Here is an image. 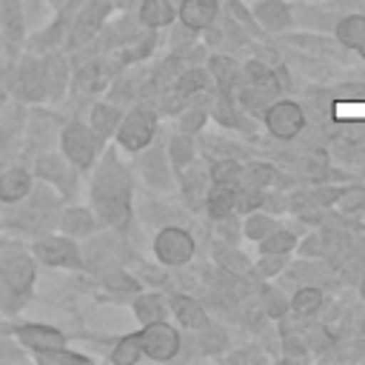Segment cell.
Instances as JSON below:
<instances>
[{
    "label": "cell",
    "mask_w": 365,
    "mask_h": 365,
    "mask_svg": "<svg viewBox=\"0 0 365 365\" xmlns=\"http://www.w3.org/2000/svg\"><path fill=\"white\" fill-rule=\"evenodd\" d=\"M145 177H148L154 185L165 182V168H163V154H160V151H151V154H148V160H145Z\"/></svg>",
    "instance_id": "39"
},
{
    "label": "cell",
    "mask_w": 365,
    "mask_h": 365,
    "mask_svg": "<svg viewBox=\"0 0 365 365\" xmlns=\"http://www.w3.org/2000/svg\"><path fill=\"white\" fill-rule=\"evenodd\" d=\"M103 83H106V74H103V66H100V63H88V66H83V68L77 71V77H74V88L83 91V94L97 91Z\"/></svg>",
    "instance_id": "23"
},
{
    "label": "cell",
    "mask_w": 365,
    "mask_h": 365,
    "mask_svg": "<svg viewBox=\"0 0 365 365\" xmlns=\"http://www.w3.org/2000/svg\"><path fill=\"white\" fill-rule=\"evenodd\" d=\"M154 137V117L151 111H131L125 117V123L120 125V143L131 151L145 148L148 140Z\"/></svg>",
    "instance_id": "7"
},
{
    "label": "cell",
    "mask_w": 365,
    "mask_h": 365,
    "mask_svg": "<svg viewBox=\"0 0 365 365\" xmlns=\"http://www.w3.org/2000/svg\"><path fill=\"white\" fill-rule=\"evenodd\" d=\"M282 351H285V359H308V342L302 336H285Z\"/></svg>",
    "instance_id": "40"
},
{
    "label": "cell",
    "mask_w": 365,
    "mask_h": 365,
    "mask_svg": "<svg viewBox=\"0 0 365 365\" xmlns=\"http://www.w3.org/2000/svg\"><path fill=\"white\" fill-rule=\"evenodd\" d=\"M17 336H20V342H26V345H31V348H60L63 345V334L60 331H54V328H46V325H23L20 331H17Z\"/></svg>",
    "instance_id": "15"
},
{
    "label": "cell",
    "mask_w": 365,
    "mask_h": 365,
    "mask_svg": "<svg viewBox=\"0 0 365 365\" xmlns=\"http://www.w3.org/2000/svg\"><path fill=\"white\" fill-rule=\"evenodd\" d=\"M40 362H60V365H68V362H86V356L80 354H71V351H60V348H43L37 354Z\"/></svg>",
    "instance_id": "37"
},
{
    "label": "cell",
    "mask_w": 365,
    "mask_h": 365,
    "mask_svg": "<svg viewBox=\"0 0 365 365\" xmlns=\"http://www.w3.org/2000/svg\"><path fill=\"white\" fill-rule=\"evenodd\" d=\"M34 279V265L23 254H11L0 259V305L6 311H14L23 302L26 288Z\"/></svg>",
    "instance_id": "2"
},
{
    "label": "cell",
    "mask_w": 365,
    "mask_h": 365,
    "mask_svg": "<svg viewBox=\"0 0 365 365\" xmlns=\"http://www.w3.org/2000/svg\"><path fill=\"white\" fill-rule=\"evenodd\" d=\"M63 151L71 163L77 165H88L94 160V137L86 125L80 123H71L66 131H63Z\"/></svg>",
    "instance_id": "8"
},
{
    "label": "cell",
    "mask_w": 365,
    "mask_h": 365,
    "mask_svg": "<svg viewBox=\"0 0 365 365\" xmlns=\"http://www.w3.org/2000/svg\"><path fill=\"white\" fill-rule=\"evenodd\" d=\"M285 257L288 254H262V259L254 265V274L257 277H274L285 268Z\"/></svg>",
    "instance_id": "33"
},
{
    "label": "cell",
    "mask_w": 365,
    "mask_h": 365,
    "mask_svg": "<svg viewBox=\"0 0 365 365\" xmlns=\"http://www.w3.org/2000/svg\"><path fill=\"white\" fill-rule=\"evenodd\" d=\"M262 120H265L268 134L277 137V140H294L308 125L305 108L299 103H294V100H277V103H271L262 111Z\"/></svg>",
    "instance_id": "3"
},
{
    "label": "cell",
    "mask_w": 365,
    "mask_h": 365,
    "mask_svg": "<svg viewBox=\"0 0 365 365\" xmlns=\"http://www.w3.org/2000/svg\"><path fill=\"white\" fill-rule=\"evenodd\" d=\"M171 160L180 168L191 163V143H188V137H174V143H171Z\"/></svg>",
    "instance_id": "41"
},
{
    "label": "cell",
    "mask_w": 365,
    "mask_h": 365,
    "mask_svg": "<svg viewBox=\"0 0 365 365\" xmlns=\"http://www.w3.org/2000/svg\"><path fill=\"white\" fill-rule=\"evenodd\" d=\"M117 120H120V114H117V108H111V106H97V108L91 111V125H94L97 134H111L114 125H117Z\"/></svg>",
    "instance_id": "29"
},
{
    "label": "cell",
    "mask_w": 365,
    "mask_h": 365,
    "mask_svg": "<svg viewBox=\"0 0 365 365\" xmlns=\"http://www.w3.org/2000/svg\"><path fill=\"white\" fill-rule=\"evenodd\" d=\"M274 177H277V171H274V165H268V163H254V165H248L245 171L240 168V182H242V188H257V191H262L265 185L274 182Z\"/></svg>",
    "instance_id": "20"
},
{
    "label": "cell",
    "mask_w": 365,
    "mask_h": 365,
    "mask_svg": "<svg viewBox=\"0 0 365 365\" xmlns=\"http://www.w3.org/2000/svg\"><path fill=\"white\" fill-rule=\"evenodd\" d=\"M202 123H205V114H202V111H188V114L182 117V128H188V131L200 128Z\"/></svg>",
    "instance_id": "44"
},
{
    "label": "cell",
    "mask_w": 365,
    "mask_h": 365,
    "mask_svg": "<svg viewBox=\"0 0 365 365\" xmlns=\"http://www.w3.org/2000/svg\"><path fill=\"white\" fill-rule=\"evenodd\" d=\"M29 174L23 168H11L6 174H0V200L3 202H17L29 194Z\"/></svg>",
    "instance_id": "16"
},
{
    "label": "cell",
    "mask_w": 365,
    "mask_h": 365,
    "mask_svg": "<svg viewBox=\"0 0 365 365\" xmlns=\"http://www.w3.org/2000/svg\"><path fill=\"white\" fill-rule=\"evenodd\" d=\"M17 91L26 100H40L46 94V77H43V68L34 60H23L20 74H17Z\"/></svg>",
    "instance_id": "12"
},
{
    "label": "cell",
    "mask_w": 365,
    "mask_h": 365,
    "mask_svg": "<svg viewBox=\"0 0 365 365\" xmlns=\"http://www.w3.org/2000/svg\"><path fill=\"white\" fill-rule=\"evenodd\" d=\"M288 302H291V311L297 317H314L325 305V291L319 285H299Z\"/></svg>",
    "instance_id": "13"
},
{
    "label": "cell",
    "mask_w": 365,
    "mask_h": 365,
    "mask_svg": "<svg viewBox=\"0 0 365 365\" xmlns=\"http://www.w3.org/2000/svg\"><path fill=\"white\" fill-rule=\"evenodd\" d=\"M299 254L302 257H322L325 254V234L322 231H314L311 237H305L299 242Z\"/></svg>",
    "instance_id": "38"
},
{
    "label": "cell",
    "mask_w": 365,
    "mask_h": 365,
    "mask_svg": "<svg viewBox=\"0 0 365 365\" xmlns=\"http://www.w3.org/2000/svg\"><path fill=\"white\" fill-rule=\"evenodd\" d=\"M336 208L345 214V217H365V182H351L342 188V197L336 202Z\"/></svg>",
    "instance_id": "17"
},
{
    "label": "cell",
    "mask_w": 365,
    "mask_h": 365,
    "mask_svg": "<svg viewBox=\"0 0 365 365\" xmlns=\"http://www.w3.org/2000/svg\"><path fill=\"white\" fill-rule=\"evenodd\" d=\"M294 245H297V237L291 231L274 228L265 240H259V254H288L294 251Z\"/></svg>",
    "instance_id": "22"
},
{
    "label": "cell",
    "mask_w": 365,
    "mask_h": 365,
    "mask_svg": "<svg viewBox=\"0 0 365 365\" xmlns=\"http://www.w3.org/2000/svg\"><path fill=\"white\" fill-rule=\"evenodd\" d=\"M211 180L220 182V185H237L240 182V165L231 163V160H220L211 171Z\"/></svg>",
    "instance_id": "32"
},
{
    "label": "cell",
    "mask_w": 365,
    "mask_h": 365,
    "mask_svg": "<svg viewBox=\"0 0 365 365\" xmlns=\"http://www.w3.org/2000/svg\"><path fill=\"white\" fill-rule=\"evenodd\" d=\"M91 197H94L97 211L108 222H114V225L125 222V217H128V177L114 160H108L100 168L94 185H91Z\"/></svg>",
    "instance_id": "1"
},
{
    "label": "cell",
    "mask_w": 365,
    "mask_h": 365,
    "mask_svg": "<svg viewBox=\"0 0 365 365\" xmlns=\"http://www.w3.org/2000/svg\"><path fill=\"white\" fill-rule=\"evenodd\" d=\"M0 26L11 43L23 37V11L17 0H0Z\"/></svg>",
    "instance_id": "18"
},
{
    "label": "cell",
    "mask_w": 365,
    "mask_h": 365,
    "mask_svg": "<svg viewBox=\"0 0 365 365\" xmlns=\"http://www.w3.org/2000/svg\"><path fill=\"white\" fill-rule=\"evenodd\" d=\"M202 86H205V74H202L200 68H194V71H185V74L177 80V94H180V97H188V94L200 91Z\"/></svg>",
    "instance_id": "34"
},
{
    "label": "cell",
    "mask_w": 365,
    "mask_h": 365,
    "mask_svg": "<svg viewBox=\"0 0 365 365\" xmlns=\"http://www.w3.org/2000/svg\"><path fill=\"white\" fill-rule=\"evenodd\" d=\"M334 37L351 54H356L359 60H365V14H359V11L339 14L336 23H334Z\"/></svg>",
    "instance_id": "6"
},
{
    "label": "cell",
    "mask_w": 365,
    "mask_h": 365,
    "mask_svg": "<svg viewBox=\"0 0 365 365\" xmlns=\"http://www.w3.org/2000/svg\"><path fill=\"white\" fill-rule=\"evenodd\" d=\"M259 205H265V197H262V191H257V188H240L237 191V208L240 211H257Z\"/></svg>",
    "instance_id": "36"
},
{
    "label": "cell",
    "mask_w": 365,
    "mask_h": 365,
    "mask_svg": "<svg viewBox=\"0 0 365 365\" xmlns=\"http://www.w3.org/2000/svg\"><path fill=\"white\" fill-rule=\"evenodd\" d=\"M336 11H359V14H365V0H334L331 3Z\"/></svg>",
    "instance_id": "43"
},
{
    "label": "cell",
    "mask_w": 365,
    "mask_h": 365,
    "mask_svg": "<svg viewBox=\"0 0 365 365\" xmlns=\"http://www.w3.org/2000/svg\"><path fill=\"white\" fill-rule=\"evenodd\" d=\"M108 9H111V6H108L106 0H97V3L86 6V11L77 17V26H74V34H71V43H74L77 48L94 37V31H97V29H100V23L106 20Z\"/></svg>",
    "instance_id": "10"
},
{
    "label": "cell",
    "mask_w": 365,
    "mask_h": 365,
    "mask_svg": "<svg viewBox=\"0 0 365 365\" xmlns=\"http://www.w3.org/2000/svg\"><path fill=\"white\" fill-rule=\"evenodd\" d=\"M274 228H279L274 217L251 211V214H248V220H245V228H242V231H245V237H248V240H257V242H259V240H265Z\"/></svg>",
    "instance_id": "25"
},
{
    "label": "cell",
    "mask_w": 365,
    "mask_h": 365,
    "mask_svg": "<svg viewBox=\"0 0 365 365\" xmlns=\"http://www.w3.org/2000/svg\"><path fill=\"white\" fill-rule=\"evenodd\" d=\"M334 100L336 103H351V100L365 103V83H342V86H336L334 88Z\"/></svg>",
    "instance_id": "35"
},
{
    "label": "cell",
    "mask_w": 365,
    "mask_h": 365,
    "mask_svg": "<svg viewBox=\"0 0 365 365\" xmlns=\"http://www.w3.org/2000/svg\"><path fill=\"white\" fill-rule=\"evenodd\" d=\"M94 228V220L86 208H68L66 217H63V231L68 234H88Z\"/></svg>",
    "instance_id": "27"
},
{
    "label": "cell",
    "mask_w": 365,
    "mask_h": 365,
    "mask_svg": "<svg viewBox=\"0 0 365 365\" xmlns=\"http://www.w3.org/2000/svg\"><path fill=\"white\" fill-rule=\"evenodd\" d=\"M211 74L222 83V86H228L231 80H237V74H240V68H237V63L231 60V57H211Z\"/></svg>",
    "instance_id": "31"
},
{
    "label": "cell",
    "mask_w": 365,
    "mask_h": 365,
    "mask_svg": "<svg viewBox=\"0 0 365 365\" xmlns=\"http://www.w3.org/2000/svg\"><path fill=\"white\" fill-rule=\"evenodd\" d=\"M254 17H257L259 26L268 29V31H285V29L294 23L291 6H288L285 0H259V3L254 6Z\"/></svg>",
    "instance_id": "9"
},
{
    "label": "cell",
    "mask_w": 365,
    "mask_h": 365,
    "mask_svg": "<svg viewBox=\"0 0 365 365\" xmlns=\"http://www.w3.org/2000/svg\"><path fill=\"white\" fill-rule=\"evenodd\" d=\"M234 208H237L234 185H220V182H214V188H211V194H208V211H211V217H228Z\"/></svg>",
    "instance_id": "19"
},
{
    "label": "cell",
    "mask_w": 365,
    "mask_h": 365,
    "mask_svg": "<svg viewBox=\"0 0 365 365\" xmlns=\"http://www.w3.org/2000/svg\"><path fill=\"white\" fill-rule=\"evenodd\" d=\"M154 251L165 265H180L188 262L194 254V240L182 228H165L154 240Z\"/></svg>",
    "instance_id": "5"
},
{
    "label": "cell",
    "mask_w": 365,
    "mask_h": 365,
    "mask_svg": "<svg viewBox=\"0 0 365 365\" xmlns=\"http://www.w3.org/2000/svg\"><path fill=\"white\" fill-rule=\"evenodd\" d=\"M362 177H365V168H362Z\"/></svg>",
    "instance_id": "45"
},
{
    "label": "cell",
    "mask_w": 365,
    "mask_h": 365,
    "mask_svg": "<svg viewBox=\"0 0 365 365\" xmlns=\"http://www.w3.org/2000/svg\"><path fill=\"white\" fill-rule=\"evenodd\" d=\"M140 348L151 359H171L180 351V336L168 322L154 319V322H145V331L140 334Z\"/></svg>",
    "instance_id": "4"
},
{
    "label": "cell",
    "mask_w": 365,
    "mask_h": 365,
    "mask_svg": "<svg viewBox=\"0 0 365 365\" xmlns=\"http://www.w3.org/2000/svg\"><path fill=\"white\" fill-rule=\"evenodd\" d=\"M171 17H174V11H171L168 0H145L143 9H140V20H143L145 26H151V29L168 26Z\"/></svg>",
    "instance_id": "21"
},
{
    "label": "cell",
    "mask_w": 365,
    "mask_h": 365,
    "mask_svg": "<svg viewBox=\"0 0 365 365\" xmlns=\"http://www.w3.org/2000/svg\"><path fill=\"white\" fill-rule=\"evenodd\" d=\"M174 311H177V319H180L182 325H188V328L205 325V311L200 308V302H194V299H188V297L177 299V302H174Z\"/></svg>",
    "instance_id": "26"
},
{
    "label": "cell",
    "mask_w": 365,
    "mask_h": 365,
    "mask_svg": "<svg viewBox=\"0 0 365 365\" xmlns=\"http://www.w3.org/2000/svg\"><path fill=\"white\" fill-rule=\"evenodd\" d=\"M134 311L143 322H154V319H163V302L157 294H145V297H137L134 302Z\"/></svg>",
    "instance_id": "28"
},
{
    "label": "cell",
    "mask_w": 365,
    "mask_h": 365,
    "mask_svg": "<svg viewBox=\"0 0 365 365\" xmlns=\"http://www.w3.org/2000/svg\"><path fill=\"white\" fill-rule=\"evenodd\" d=\"M34 251L46 265H77V248L68 240H40Z\"/></svg>",
    "instance_id": "11"
},
{
    "label": "cell",
    "mask_w": 365,
    "mask_h": 365,
    "mask_svg": "<svg viewBox=\"0 0 365 365\" xmlns=\"http://www.w3.org/2000/svg\"><path fill=\"white\" fill-rule=\"evenodd\" d=\"M180 17L188 29H205L217 17V0H182Z\"/></svg>",
    "instance_id": "14"
},
{
    "label": "cell",
    "mask_w": 365,
    "mask_h": 365,
    "mask_svg": "<svg viewBox=\"0 0 365 365\" xmlns=\"http://www.w3.org/2000/svg\"><path fill=\"white\" fill-rule=\"evenodd\" d=\"M288 308H291V302L282 294H274V291L265 294V311H268V317H282Z\"/></svg>",
    "instance_id": "42"
},
{
    "label": "cell",
    "mask_w": 365,
    "mask_h": 365,
    "mask_svg": "<svg viewBox=\"0 0 365 365\" xmlns=\"http://www.w3.org/2000/svg\"><path fill=\"white\" fill-rule=\"evenodd\" d=\"M339 334L342 336H365V302H359L342 314Z\"/></svg>",
    "instance_id": "24"
},
{
    "label": "cell",
    "mask_w": 365,
    "mask_h": 365,
    "mask_svg": "<svg viewBox=\"0 0 365 365\" xmlns=\"http://www.w3.org/2000/svg\"><path fill=\"white\" fill-rule=\"evenodd\" d=\"M137 356H140V334L125 336V339L114 348V354H111V359H114L117 365H131V362H137Z\"/></svg>",
    "instance_id": "30"
}]
</instances>
